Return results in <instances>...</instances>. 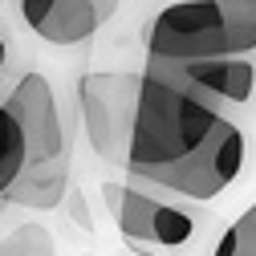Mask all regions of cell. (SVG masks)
Returning <instances> with one entry per match:
<instances>
[{
  "label": "cell",
  "mask_w": 256,
  "mask_h": 256,
  "mask_svg": "<svg viewBox=\"0 0 256 256\" xmlns=\"http://www.w3.org/2000/svg\"><path fill=\"white\" fill-rule=\"evenodd\" d=\"M106 204L110 216L118 224V232L134 244H154V248H183L196 240L204 212L175 196L163 191L146 179H130V183H110L106 187Z\"/></svg>",
  "instance_id": "obj_4"
},
{
  "label": "cell",
  "mask_w": 256,
  "mask_h": 256,
  "mask_svg": "<svg viewBox=\"0 0 256 256\" xmlns=\"http://www.w3.org/2000/svg\"><path fill=\"white\" fill-rule=\"evenodd\" d=\"M212 256H256V204L244 216H236V224L216 240Z\"/></svg>",
  "instance_id": "obj_9"
},
{
  "label": "cell",
  "mask_w": 256,
  "mask_h": 256,
  "mask_svg": "<svg viewBox=\"0 0 256 256\" xmlns=\"http://www.w3.org/2000/svg\"><path fill=\"white\" fill-rule=\"evenodd\" d=\"M0 256H57V244H53V236L41 228V224H24V228H16L12 236H4Z\"/></svg>",
  "instance_id": "obj_10"
},
{
  "label": "cell",
  "mask_w": 256,
  "mask_h": 256,
  "mask_svg": "<svg viewBox=\"0 0 256 256\" xmlns=\"http://www.w3.org/2000/svg\"><path fill=\"white\" fill-rule=\"evenodd\" d=\"M244 150H248L244 130L236 126V118H224L220 130L212 134V142L200 154H191L179 171H171L163 183H154V187L175 191V196H183L191 204H208V200L220 196L224 187L236 183V175L244 167Z\"/></svg>",
  "instance_id": "obj_7"
},
{
  "label": "cell",
  "mask_w": 256,
  "mask_h": 256,
  "mask_svg": "<svg viewBox=\"0 0 256 256\" xmlns=\"http://www.w3.org/2000/svg\"><path fill=\"white\" fill-rule=\"evenodd\" d=\"M4 106L20 122L24 146H28L24 171L8 187L4 200L16 204V208L53 212L66 200V187H70V134L61 126V110H57L49 78L37 74V70L20 74L4 94Z\"/></svg>",
  "instance_id": "obj_2"
},
{
  "label": "cell",
  "mask_w": 256,
  "mask_h": 256,
  "mask_svg": "<svg viewBox=\"0 0 256 256\" xmlns=\"http://www.w3.org/2000/svg\"><path fill=\"white\" fill-rule=\"evenodd\" d=\"M138 98H142V74H86L78 86L82 126L94 154L122 171L130 167Z\"/></svg>",
  "instance_id": "obj_5"
},
{
  "label": "cell",
  "mask_w": 256,
  "mask_h": 256,
  "mask_svg": "<svg viewBox=\"0 0 256 256\" xmlns=\"http://www.w3.org/2000/svg\"><path fill=\"white\" fill-rule=\"evenodd\" d=\"M4 66H8V41L0 37V74H4Z\"/></svg>",
  "instance_id": "obj_11"
},
{
  "label": "cell",
  "mask_w": 256,
  "mask_h": 256,
  "mask_svg": "<svg viewBox=\"0 0 256 256\" xmlns=\"http://www.w3.org/2000/svg\"><path fill=\"white\" fill-rule=\"evenodd\" d=\"M118 0H20V16L49 45H82L114 16Z\"/></svg>",
  "instance_id": "obj_8"
},
{
  "label": "cell",
  "mask_w": 256,
  "mask_h": 256,
  "mask_svg": "<svg viewBox=\"0 0 256 256\" xmlns=\"http://www.w3.org/2000/svg\"><path fill=\"white\" fill-rule=\"evenodd\" d=\"M220 114L183 90L142 74V98H138V122H134V142H130V179L163 183L171 171H179L191 154H200L212 134L220 130Z\"/></svg>",
  "instance_id": "obj_1"
},
{
  "label": "cell",
  "mask_w": 256,
  "mask_h": 256,
  "mask_svg": "<svg viewBox=\"0 0 256 256\" xmlns=\"http://www.w3.org/2000/svg\"><path fill=\"white\" fill-rule=\"evenodd\" d=\"M142 74L183 90L187 98H196L228 118H232V110H240L256 98V61L252 57H204V61L146 57Z\"/></svg>",
  "instance_id": "obj_6"
},
{
  "label": "cell",
  "mask_w": 256,
  "mask_h": 256,
  "mask_svg": "<svg viewBox=\"0 0 256 256\" xmlns=\"http://www.w3.org/2000/svg\"><path fill=\"white\" fill-rule=\"evenodd\" d=\"M256 53V0H175L146 24V57L204 61Z\"/></svg>",
  "instance_id": "obj_3"
}]
</instances>
